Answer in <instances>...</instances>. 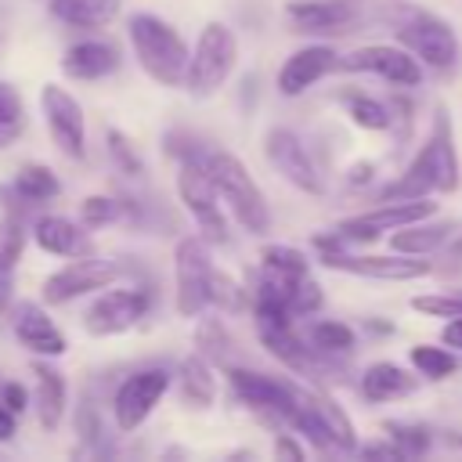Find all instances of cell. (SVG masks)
I'll return each instance as SVG.
<instances>
[{"label":"cell","instance_id":"cell-23","mask_svg":"<svg viewBox=\"0 0 462 462\" xmlns=\"http://www.w3.org/2000/svg\"><path fill=\"white\" fill-rule=\"evenodd\" d=\"M32 231L25 227V220L18 217V209H11L4 220H0V310L11 307V296H14V267L22 260V249H25V238Z\"/></svg>","mask_w":462,"mask_h":462},{"label":"cell","instance_id":"cell-36","mask_svg":"<svg viewBox=\"0 0 462 462\" xmlns=\"http://www.w3.org/2000/svg\"><path fill=\"white\" fill-rule=\"evenodd\" d=\"M383 430H386V437L401 448L404 458L430 451V430H422V426H411V422H383Z\"/></svg>","mask_w":462,"mask_h":462},{"label":"cell","instance_id":"cell-34","mask_svg":"<svg viewBox=\"0 0 462 462\" xmlns=\"http://www.w3.org/2000/svg\"><path fill=\"white\" fill-rule=\"evenodd\" d=\"M408 357H411L415 372H419V375H426V379H448V375L458 368V361H455V354H451V346H448V343H444V346L419 343V346H411V350H408Z\"/></svg>","mask_w":462,"mask_h":462},{"label":"cell","instance_id":"cell-22","mask_svg":"<svg viewBox=\"0 0 462 462\" xmlns=\"http://www.w3.org/2000/svg\"><path fill=\"white\" fill-rule=\"evenodd\" d=\"M32 379H36V419L43 430H58V422L65 419V404H69V386L65 375L58 368H51L47 361H32Z\"/></svg>","mask_w":462,"mask_h":462},{"label":"cell","instance_id":"cell-21","mask_svg":"<svg viewBox=\"0 0 462 462\" xmlns=\"http://www.w3.org/2000/svg\"><path fill=\"white\" fill-rule=\"evenodd\" d=\"M415 386H419V375H411L408 368H401L393 361H375L361 372V397L372 404L408 397V393H415Z\"/></svg>","mask_w":462,"mask_h":462},{"label":"cell","instance_id":"cell-6","mask_svg":"<svg viewBox=\"0 0 462 462\" xmlns=\"http://www.w3.org/2000/svg\"><path fill=\"white\" fill-rule=\"evenodd\" d=\"M238 61V40L224 22H206L195 47H191V61H188V79L184 90L191 97H213L227 76L235 72Z\"/></svg>","mask_w":462,"mask_h":462},{"label":"cell","instance_id":"cell-2","mask_svg":"<svg viewBox=\"0 0 462 462\" xmlns=\"http://www.w3.org/2000/svg\"><path fill=\"white\" fill-rule=\"evenodd\" d=\"M126 40L148 79H155L159 87H184L191 47L170 22H162L152 11H137L126 18Z\"/></svg>","mask_w":462,"mask_h":462},{"label":"cell","instance_id":"cell-18","mask_svg":"<svg viewBox=\"0 0 462 462\" xmlns=\"http://www.w3.org/2000/svg\"><path fill=\"white\" fill-rule=\"evenodd\" d=\"M354 0H289L285 18L296 32H343L354 22Z\"/></svg>","mask_w":462,"mask_h":462},{"label":"cell","instance_id":"cell-15","mask_svg":"<svg viewBox=\"0 0 462 462\" xmlns=\"http://www.w3.org/2000/svg\"><path fill=\"white\" fill-rule=\"evenodd\" d=\"M263 155H267V162H271L292 188H300L303 195H321L318 166L310 162L303 141H300L292 130H285V126H271L267 137H263Z\"/></svg>","mask_w":462,"mask_h":462},{"label":"cell","instance_id":"cell-4","mask_svg":"<svg viewBox=\"0 0 462 462\" xmlns=\"http://www.w3.org/2000/svg\"><path fill=\"white\" fill-rule=\"evenodd\" d=\"M217 267L209 256V242L202 235H188L173 249V307L180 318H199L213 307Z\"/></svg>","mask_w":462,"mask_h":462},{"label":"cell","instance_id":"cell-28","mask_svg":"<svg viewBox=\"0 0 462 462\" xmlns=\"http://www.w3.org/2000/svg\"><path fill=\"white\" fill-rule=\"evenodd\" d=\"M260 274L278 278L285 285H296L300 278L310 274V260L296 245H263L260 249Z\"/></svg>","mask_w":462,"mask_h":462},{"label":"cell","instance_id":"cell-14","mask_svg":"<svg viewBox=\"0 0 462 462\" xmlns=\"http://www.w3.org/2000/svg\"><path fill=\"white\" fill-rule=\"evenodd\" d=\"M321 263L332 271H346V274H361V278H375V282H411L433 271L430 260L422 256H408V253H393V256H368V253H321Z\"/></svg>","mask_w":462,"mask_h":462},{"label":"cell","instance_id":"cell-24","mask_svg":"<svg viewBox=\"0 0 462 462\" xmlns=\"http://www.w3.org/2000/svg\"><path fill=\"white\" fill-rule=\"evenodd\" d=\"M451 231L455 224L451 220H415V224H404L390 235V249L393 253H408V256H430L437 249H444L451 242Z\"/></svg>","mask_w":462,"mask_h":462},{"label":"cell","instance_id":"cell-45","mask_svg":"<svg viewBox=\"0 0 462 462\" xmlns=\"http://www.w3.org/2000/svg\"><path fill=\"white\" fill-rule=\"evenodd\" d=\"M455 444H458V448H462V430H458V433H455Z\"/></svg>","mask_w":462,"mask_h":462},{"label":"cell","instance_id":"cell-35","mask_svg":"<svg viewBox=\"0 0 462 462\" xmlns=\"http://www.w3.org/2000/svg\"><path fill=\"white\" fill-rule=\"evenodd\" d=\"M25 130V108L11 83H0V152L11 148Z\"/></svg>","mask_w":462,"mask_h":462},{"label":"cell","instance_id":"cell-38","mask_svg":"<svg viewBox=\"0 0 462 462\" xmlns=\"http://www.w3.org/2000/svg\"><path fill=\"white\" fill-rule=\"evenodd\" d=\"M411 307L433 318H462V292H440V296H411Z\"/></svg>","mask_w":462,"mask_h":462},{"label":"cell","instance_id":"cell-17","mask_svg":"<svg viewBox=\"0 0 462 462\" xmlns=\"http://www.w3.org/2000/svg\"><path fill=\"white\" fill-rule=\"evenodd\" d=\"M11 328H14V339L36 357H61L69 350L61 328L47 318V310L40 303H22L11 318Z\"/></svg>","mask_w":462,"mask_h":462},{"label":"cell","instance_id":"cell-11","mask_svg":"<svg viewBox=\"0 0 462 462\" xmlns=\"http://www.w3.org/2000/svg\"><path fill=\"white\" fill-rule=\"evenodd\" d=\"M397 40L430 69H451L458 61V36L455 29L430 14V11H411L401 25H397Z\"/></svg>","mask_w":462,"mask_h":462},{"label":"cell","instance_id":"cell-13","mask_svg":"<svg viewBox=\"0 0 462 462\" xmlns=\"http://www.w3.org/2000/svg\"><path fill=\"white\" fill-rule=\"evenodd\" d=\"M339 69L343 72H372L393 87H419L422 83V61L401 43H368V47H357L350 51L346 58H339Z\"/></svg>","mask_w":462,"mask_h":462},{"label":"cell","instance_id":"cell-5","mask_svg":"<svg viewBox=\"0 0 462 462\" xmlns=\"http://www.w3.org/2000/svg\"><path fill=\"white\" fill-rule=\"evenodd\" d=\"M177 199L188 209L191 224L199 227V235L209 245H224L227 242V209L220 202V191L206 170V152L180 159L177 166Z\"/></svg>","mask_w":462,"mask_h":462},{"label":"cell","instance_id":"cell-30","mask_svg":"<svg viewBox=\"0 0 462 462\" xmlns=\"http://www.w3.org/2000/svg\"><path fill=\"white\" fill-rule=\"evenodd\" d=\"M307 339H310V346H314L318 354H325V357H332V354H350L354 343H357L354 328H350L346 321H332V318L314 321L310 332H307Z\"/></svg>","mask_w":462,"mask_h":462},{"label":"cell","instance_id":"cell-12","mask_svg":"<svg viewBox=\"0 0 462 462\" xmlns=\"http://www.w3.org/2000/svg\"><path fill=\"white\" fill-rule=\"evenodd\" d=\"M119 263L112 260H90V256H76L72 263L58 267L54 274L43 278V289H40V300L47 307H61V303H72L76 296H87V292H101L108 285L119 282Z\"/></svg>","mask_w":462,"mask_h":462},{"label":"cell","instance_id":"cell-1","mask_svg":"<svg viewBox=\"0 0 462 462\" xmlns=\"http://www.w3.org/2000/svg\"><path fill=\"white\" fill-rule=\"evenodd\" d=\"M455 188H458V152H455V137H451V119L440 108L426 144L404 166V173L379 191V202H390V199H426L433 191H448L451 195Z\"/></svg>","mask_w":462,"mask_h":462},{"label":"cell","instance_id":"cell-3","mask_svg":"<svg viewBox=\"0 0 462 462\" xmlns=\"http://www.w3.org/2000/svg\"><path fill=\"white\" fill-rule=\"evenodd\" d=\"M206 170H209L231 220L242 224L249 235H263L271 227V209H267L263 191L256 188L253 173L245 170V162L238 155L217 148V152H206Z\"/></svg>","mask_w":462,"mask_h":462},{"label":"cell","instance_id":"cell-44","mask_svg":"<svg viewBox=\"0 0 462 462\" xmlns=\"http://www.w3.org/2000/svg\"><path fill=\"white\" fill-rule=\"evenodd\" d=\"M368 170H372L368 162H361V166H354V170H350V184H365V180H368Z\"/></svg>","mask_w":462,"mask_h":462},{"label":"cell","instance_id":"cell-26","mask_svg":"<svg viewBox=\"0 0 462 462\" xmlns=\"http://www.w3.org/2000/svg\"><path fill=\"white\" fill-rule=\"evenodd\" d=\"M123 0H47V11L72 29H101L116 22Z\"/></svg>","mask_w":462,"mask_h":462},{"label":"cell","instance_id":"cell-9","mask_svg":"<svg viewBox=\"0 0 462 462\" xmlns=\"http://www.w3.org/2000/svg\"><path fill=\"white\" fill-rule=\"evenodd\" d=\"M40 112H43V126H47V137L51 144L79 162L87 155V116H83V105L58 83H43L40 87Z\"/></svg>","mask_w":462,"mask_h":462},{"label":"cell","instance_id":"cell-43","mask_svg":"<svg viewBox=\"0 0 462 462\" xmlns=\"http://www.w3.org/2000/svg\"><path fill=\"white\" fill-rule=\"evenodd\" d=\"M440 343H448L451 350H462V318H451V321L440 328Z\"/></svg>","mask_w":462,"mask_h":462},{"label":"cell","instance_id":"cell-7","mask_svg":"<svg viewBox=\"0 0 462 462\" xmlns=\"http://www.w3.org/2000/svg\"><path fill=\"white\" fill-rule=\"evenodd\" d=\"M227 383H231L235 397L242 404H249L256 415L292 430V419L300 411V386L296 383H285V379H274V375H263L253 368H238V365H227Z\"/></svg>","mask_w":462,"mask_h":462},{"label":"cell","instance_id":"cell-39","mask_svg":"<svg viewBox=\"0 0 462 462\" xmlns=\"http://www.w3.org/2000/svg\"><path fill=\"white\" fill-rule=\"evenodd\" d=\"M321 300H325V296H321V285L307 274V278H300V282H296L289 307H292V314H296V318H307V314H314V310L321 307Z\"/></svg>","mask_w":462,"mask_h":462},{"label":"cell","instance_id":"cell-42","mask_svg":"<svg viewBox=\"0 0 462 462\" xmlns=\"http://www.w3.org/2000/svg\"><path fill=\"white\" fill-rule=\"evenodd\" d=\"M274 455L278 458H303V448L292 440V433H278L274 437Z\"/></svg>","mask_w":462,"mask_h":462},{"label":"cell","instance_id":"cell-32","mask_svg":"<svg viewBox=\"0 0 462 462\" xmlns=\"http://www.w3.org/2000/svg\"><path fill=\"white\" fill-rule=\"evenodd\" d=\"M343 105H346V116L354 119V126H361V130H386L393 123V108H386L372 94H346Z\"/></svg>","mask_w":462,"mask_h":462},{"label":"cell","instance_id":"cell-10","mask_svg":"<svg viewBox=\"0 0 462 462\" xmlns=\"http://www.w3.org/2000/svg\"><path fill=\"white\" fill-rule=\"evenodd\" d=\"M152 307V292H144L141 285H130V289H101L87 310H83V332L94 336V339H105V336H123L130 332Z\"/></svg>","mask_w":462,"mask_h":462},{"label":"cell","instance_id":"cell-20","mask_svg":"<svg viewBox=\"0 0 462 462\" xmlns=\"http://www.w3.org/2000/svg\"><path fill=\"white\" fill-rule=\"evenodd\" d=\"M116 69H119V51L105 40H76L61 54V72L69 79L90 83V79H105Z\"/></svg>","mask_w":462,"mask_h":462},{"label":"cell","instance_id":"cell-40","mask_svg":"<svg viewBox=\"0 0 462 462\" xmlns=\"http://www.w3.org/2000/svg\"><path fill=\"white\" fill-rule=\"evenodd\" d=\"M0 401H4L11 411L22 415V411L29 408V390H25L22 383H4V386H0Z\"/></svg>","mask_w":462,"mask_h":462},{"label":"cell","instance_id":"cell-16","mask_svg":"<svg viewBox=\"0 0 462 462\" xmlns=\"http://www.w3.org/2000/svg\"><path fill=\"white\" fill-rule=\"evenodd\" d=\"M332 69H339V54L328 43H307V47L292 51L282 61V69H278V90L285 97H300L318 79H325Z\"/></svg>","mask_w":462,"mask_h":462},{"label":"cell","instance_id":"cell-33","mask_svg":"<svg viewBox=\"0 0 462 462\" xmlns=\"http://www.w3.org/2000/svg\"><path fill=\"white\" fill-rule=\"evenodd\" d=\"M126 217H130V202L116 199V195H87L79 202V220L87 227H108V224H119Z\"/></svg>","mask_w":462,"mask_h":462},{"label":"cell","instance_id":"cell-31","mask_svg":"<svg viewBox=\"0 0 462 462\" xmlns=\"http://www.w3.org/2000/svg\"><path fill=\"white\" fill-rule=\"evenodd\" d=\"M195 346H199V354L206 361H213L220 368L231 365V336H227V328H224L220 318H202L195 325Z\"/></svg>","mask_w":462,"mask_h":462},{"label":"cell","instance_id":"cell-29","mask_svg":"<svg viewBox=\"0 0 462 462\" xmlns=\"http://www.w3.org/2000/svg\"><path fill=\"white\" fill-rule=\"evenodd\" d=\"M11 191H14V199H18V202L36 206V202L54 199V195L61 191V180H58V173H54L51 166L32 162V166H22V170H18V177H14V184H11Z\"/></svg>","mask_w":462,"mask_h":462},{"label":"cell","instance_id":"cell-37","mask_svg":"<svg viewBox=\"0 0 462 462\" xmlns=\"http://www.w3.org/2000/svg\"><path fill=\"white\" fill-rule=\"evenodd\" d=\"M108 155H112L119 173H126V177L141 173V155H137V148L130 144V137L123 130H108Z\"/></svg>","mask_w":462,"mask_h":462},{"label":"cell","instance_id":"cell-27","mask_svg":"<svg viewBox=\"0 0 462 462\" xmlns=\"http://www.w3.org/2000/svg\"><path fill=\"white\" fill-rule=\"evenodd\" d=\"M303 401L314 408V415L321 419L332 448H343V451H354L357 448V437H354V422L350 415L343 411V404L336 397H328L325 390H303Z\"/></svg>","mask_w":462,"mask_h":462},{"label":"cell","instance_id":"cell-8","mask_svg":"<svg viewBox=\"0 0 462 462\" xmlns=\"http://www.w3.org/2000/svg\"><path fill=\"white\" fill-rule=\"evenodd\" d=\"M173 386V372L166 368H141L130 372L116 393H112V419L119 433H134L148 422V415L159 408V401L166 397V390Z\"/></svg>","mask_w":462,"mask_h":462},{"label":"cell","instance_id":"cell-19","mask_svg":"<svg viewBox=\"0 0 462 462\" xmlns=\"http://www.w3.org/2000/svg\"><path fill=\"white\" fill-rule=\"evenodd\" d=\"M32 242L51 253V256H65V260H76V256H87L90 253V238H87V224L79 220H69V217H58V213H43L32 220Z\"/></svg>","mask_w":462,"mask_h":462},{"label":"cell","instance_id":"cell-41","mask_svg":"<svg viewBox=\"0 0 462 462\" xmlns=\"http://www.w3.org/2000/svg\"><path fill=\"white\" fill-rule=\"evenodd\" d=\"M14 433H18V411H11V408L0 401V444L14 440Z\"/></svg>","mask_w":462,"mask_h":462},{"label":"cell","instance_id":"cell-25","mask_svg":"<svg viewBox=\"0 0 462 462\" xmlns=\"http://www.w3.org/2000/svg\"><path fill=\"white\" fill-rule=\"evenodd\" d=\"M177 393L188 408H209L217 401V375H213V361H206L202 354H191L177 365Z\"/></svg>","mask_w":462,"mask_h":462}]
</instances>
